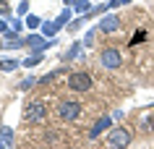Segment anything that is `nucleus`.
Listing matches in <instances>:
<instances>
[{
	"label": "nucleus",
	"mask_w": 154,
	"mask_h": 149,
	"mask_svg": "<svg viewBox=\"0 0 154 149\" xmlns=\"http://www.w3.org/2000/svg\"><path fill=\"white\" fill-rule=\"evenodd\" d=\"M73 5H76V13H86V11H91V3H89V0H76Z\"/></svg>",
	"instance_id": "9b49d317"
},
{
	"label": "nucleus",
	"mask_w": 154,
	"mask_h": 149,
	"mask_svg": "<svg viewBox=\"0 0 154 149\" xmlns=\"http://www.w3.org/2000/svg\"><path fill=\"white\" fill-rule=\"evenodd\" d=\"M144 37H146L144 32H136V34H133V39H131V45H138V42L144 39Z\"/></svg>",
	"instance_id": "dca6fc26"
},
{
	"label": "nucleus",
	"mask_w": 154,
	"mask_h": 149,
	"mask_svg": "<svg viewBox=\"0 0 154 149\" xmlns=\"http://www.w3.org/2000/svg\"><path fill=\"white\" fill-rule=\"evenodd\" d=\"M8 29H5V21H0V34H5Z\"/></svg>",
	"instance_id": "aec40b11"
},
{
	"label": "nucleus",
	"mask_w": 154,
	"mask_h": 149,
	"mask_svg": "<svg viewBox=\"0 0 154 149\" xmlns=\"http://www.w3.org/2000/svg\"><path fill=\"white\" fill-rule=\"evenodd\" d=\"M65 3H76V0H65Z\"/></svg>",
	"instance_id": "412c9836"
},
{
	"label": "nucleus",
	"mask_w": 154,
	"mask_h": 149,
	"mask_svg": "<svg viewBox=\"0 0 154 149\" xmlns=\"http://www.w3.org/2000/svg\"><path fill=\"white\" fill-rule=\"evenodd\" d=\"M34 84H37V79H26V81L21 84V89H29V86H34Z\"/></svg>",
	"instance_id": "a211bd4d"
},
{
	"label": "nucleus",
	"mask_w": 154,
	"mask_h": 149,
	"mask_svg": "<svg viewBox=\"0 0 154 149\" xmlns=\"http://www.w3.org/2000/svg\"><path fill=\"white\" fill-rule=\"evenodd\" d=\"M26 45L32 47V52H42V50H47V47H52L55 42H47V39H42L39 34H32L29 39H26Z\"/></svg>",
	"instance_id": "39448f33"
},
{
	"label": "nucleus",
	"mask_w": 154,
	"mask_h": 149,
	"mask_svg": "<svg viewBox=\"0 0 154 149\" xmlns=\"http://www.w3.org/2000/svg\"><path fill=\"white\" fill-rule=\"evenodd\" d=\"M0 139L5 141V147H11V141H13V131H11L8 126H5V128H3V131H0Z\"/></svg>",
	"instance_id": "f8f14e48"
},
{
	"label": "nucleus",
	"mask_w": 154,
	"mask_h": 149,
	"mask_svg": "<svg viewBox=\"0 0 154 149\" xmlns=\"http://www.w3.org/2000/svg\"><path fill=\"white\" fill-rule=\"evenodd\" d=\"M42 63V52H32L26 60H21V66H26V68H34V66H39Z\"/></svg>",
	"instance_id": "1a4fd4ad"
},
{
	"label": "nucleus",
	"mask_w": 154,
	"mask_h": 149,
	"mask_svg": "<svg viewBox=\"0 0 154 149\" xmlns=\"http://www.w3.org/2000/svg\"><path fill=\"white\" fill-rule=\"evenodd\" d=\"M99 63L105 68H118L120 66V52L115 47H107V50H102V55H99Z\"/></svg>",
	"instance_id": "20e7f679"
},
{
	"label": "nucleus",
	"mask_w": 154,
	"mask_h": 149,
	"mask_svg": "<svg viewBox=\"0 0 154 149\" xmlns=\"http://www.w3.org/2000/svg\"><path fill=\"white\" fill-rule=\"evenodd\" d=\"M107 126H110V118H99L97 123H94V128H91V131H89V136H91V139H97V136H99V133H102V131H105Z\"/></svg>",
	"instance_id": "6e6552de"
},
{
	"label": "nucleus",
	"mask_w": 154,
	"mask_h": 149,
	"mask_svg": "<svg viewBox=\"0 0 154 149\" xmlns=\"http://www.w3.org/2000/svg\"><path fill=\"white\" fill-rule=\"evenodd\" d=\"M68 86L73 92H89L91 89V76L89 73H71L68 76Z\"/></svg>",
	"instance_id": "f257e3e1"
},
{
	"label": "nucleus",
	"mask_w": 154,
	"mask_h": 149,
	"mask_svg": "<svg viewBox=\"0 0 154 149\" xmlns=\"http://www.w3.org/2000/svg\"><path fill=\"white\" fill-rule=\"evenodd\" d=\"M26 11H29V3H26V0H24V3H18V13H26Z\"/></svg>",
	"instance_id": "6ab92c4d"
},
{
	"label": "nucleus",
	"mask_w": 154,
	"mask_h": 149,
	"mask_svg": "<svg viewBox=\"0 0 154 149\" xmlns=\"http://www.w3.org/2000/svg\"><path fill=\"white\" fill-rule=\"evenodd\" d=\"M57 113H60V118H63V120H76V118L81 115V105L68 99V102H63V105H60V110H57Z\"/></svg>",
	"instance_id": "7ed1b4c3"
},
{
	"label": "nucleus",
	"mask_w": 154,
	"mask_h": 149,
	"mask_svg": "<svg viewBox=\"0 0 154 149\" xmlns=\"http://www.w3.org/2000/svg\"><path fill=\"white\" fill-rule=\"evenodd\" d=\"M107 141H110V147H128L131 144V133L118 126V128H112V131L107 133Z\"/></svg>",
	"instance_id": "f03ea898"
},
{
	"label": "nucleus",
	"mask_w": 154,
	"mask_h": 149,
	"mask_svg": "<svg viewBox=\"0 0 154 149\" xmlns=\"http://www.w3.org/2000/svg\"><path fill=\"white\" fill-rule=\"evenodd\" d=\"M68 18H71V11H63V13H60V16H57V21H55V26H57V32H60V29H63V26H65V21H68Z\"/></svg>",
	"instance_id": "ddd939ff"
},
{
	"label": "nucleus",
	"mask_w": 154,
	"mask_h": 149,
	"mask_svg": "<svg viewBox=\"0 0 154 149\" xmlns=\"http://www.w3.org/2000/svg\"><path fill=\"white\" fill-rule=\"evenodd\" d=\"M97 29H99V32L112 34V32H118V29H120V21H118V16H105V18L97 24Z\"/></svg>",
	"instance_id": "423d86ee"
},
{
	"label": "nucleus",
	"mask_w": 154,
	"mask_h": 149,
	"mask_svg": "<svg viewBox=\"0 0 154 149\" xmlns=\"http://www.w3.org/2000/svg\"><path fill=\"white\" fill-rule=\"evenodd\" d=\"M18 63H21V60H0V71H16L18 68Z\"/></svg>",
	"instance_id": "9d476101"
},
{
	"label": "nucleus",
	"mask_w": 154,
	"mask_h": 149,
	"mask_svg": "<svg viewBox=\"0 0 154 149\" xmlns=\"http://www.w3.org/2000/svg\"><path fill=\"white\" fill-rule=\"evenodd\" d=\"M42 32L47 34V37H52V34H57V26H55V21H47V24L42 26Z\"/></svg>",
	"instance_id": "2eb2a0df"
},
{
	"label": "nucleus",
	"mask_w": 154,
	"mask_h": 149,
	"mask_svg": "<svg viewBox=\"0 0 154 149\" xmlns=\"http://www.w3.org/2000/svg\"><path fill=\"white\" fill-rule=\"evenodd\" d=\"M79 50H81V45H79V42H76V45H73V47L68 50V58H73V55H79Z\"/></svg>",
	"instance_id": "f3484780"
},
{
	"label": "nucleus",
	"mask_w": 154,
	"mask_h": 149,
	"mask_svg": "<svg viewBox=\"0 0 154 149\" xmlns=\"http://www.w3.org/2000/svg\"><path fill=\"white\" fill-rule=\"evenodd\" d=\"M26 24H29V29H37V26L42 24V18L34 16V13H29V16H26Z\"/></svg>",
	"instance_id": "4468645a"
},
{
	"label": "nucleus",
	"mask_w": 154,
	"mask_h": 149,
	"mask_svg": "<svg viewBox=\"0 0 154 149\" xmlns=\"http://www.w3.org/2000/svg\"><path fill=\"white\" fill-rule=\"evenodd\" d=\"M26 118H29V120H42V118H45V107H42V102H32V105L26 107Z\"/></svg>",
	"instance_id": "0eeeda50"
}]
</instances>
